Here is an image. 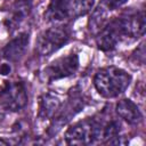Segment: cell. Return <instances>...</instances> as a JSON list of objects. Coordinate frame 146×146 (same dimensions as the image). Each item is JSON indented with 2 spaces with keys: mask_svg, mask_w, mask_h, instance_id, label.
<instances>
[{
  "mask_svg": "<svg viewBox=\"0 0 146 146\" xmlns=\"http://www.w3.org/2000/svg\"><path fill=\"white\" fill-rule=\"evenodd\" d=\"M132 81L131 74L122 67L110 65L99 68L92 79L97 94L106 99H113L122 95Z\"/></svg>",
  "mask_w": 146,
  "mask_h": 146,
  "instance_id": "cell-1",
  "label": "cell"
},
{
  "mask_svg": "<svg viewBox=\"0 0 146 146\" xmlns=\"http://www.w3.org/2000/svg\"><path fill=\"white\" fill-rule=\"evenodd\" d=\"M103 114L82 119L68 125L64 133L67 145H92L103 143Z\"/></svg>",
  "mask_w": 146,
  "mask_h": 146,
  "instance_id": "cell-2",
  "label": "cell"
},
{
  "mask_svg": "<svg viewBox=\"0 0 146 146\" xmlns=\"http://www.w3.org/2000/svg\"><path fill=\"white\" fill-rule=\"evenodd\" d=\"M72 30L66 23H55V25L41 31L36 39L34 50L41 57H48L63 48L71 39Z\"/></svg>",
  "mask_w": 146,
  "mask_h": 146,
  "instance_id": "cell-3",
  "label": "cell"
},
{
  "mask_svg": "<svg viewBox=\"0 0 146 146\" xmlns=\"http://www.w3.org/2000/svg\"><path fill=\"white\" fill-rule=\"evenodd\" d=\"M86 103L87 100L82 94V90L78 86L72 88L68 91L67 99L64 103H62L58 112L50 120V124L47 130L48 136H56L62 130V128L68 124L71 120L84 108Z\"/></svg>",
  "mask_w": 146,
  "mask_h": 146,
  "instance_id": "cell-4",
  "label": "cell"
},
{
  "mask_svg": "<svg viewBox=\"0 0 146 146\" xmlns=\"http://www.w3.org/2000/svg\"><path fill=\"white\" fill-rule=\"evenodd\" d=\"M128 39L122 15L108 19L95 35L96 46L103 52H111L115 50L122 41Z\"/></svg>",
  "mask_w": 146,
  "mask_h": 146,
  "instance_id": "cell-5",
  "label": "cell"
},
{
  "mask_svg": "<svg viewBox=\"0 0 146 146\" xmlns=\"http://www.w3.org/2000/svg\"><path fill=\"white\" fill-rule=\"evenodd\" d=\"M80 67V58L76 52H70L51 60L41 71V79L51 83L74 75Z\"/></svg>",
  "mask_w": 146,
  "mask_h": 146,
  "instance_id": "cell-6",
  "label": "cell"
},
{
  "mask_svg": "<svg viewBox=\"0 0 146 146\" xmlns=\"http://www.w3.org/2000/svg\"><path fill=\"white\" fill-rule=\"evenodd\" d=\"M29 95L23 81H5L0 86V106L8 112H18L26 107Z\"/></svg>",
  "mask_w": 146,
  "mask_h": 146,
  "instance_id": "cell-7",
  "label": "cell"
},
{
  "mask_svg": "<svg viewBox=\"0 0 146 146\" xmlns=\"http://www.w3.org/2000/svg\"><path fill=\"white\" fill-rule=\"evenodd\" d=\"M30 43V33L21 32L14 38H11L1 49V56L8 63H17L19 62L29 47Z\"/></svg>",
  "mask_w": 146,
  "mask_h": 146,
  "instance_id": "cell-8",
  "label": "cell"
},
{
  "mask_svg": "<svg viewBox=\"0 0 146 146\" xmlns=\"http://www.w3.org/2000/svg\"><path fill=\"white\" fill-rule=\"evenodd\" d=\"M32 2L31 0H15L8 10V15L5 19V25L9 32H14L25 22L31 15Z\"/></svg>",
  "mask_w": 146,
  "mask_h": 146,
  "instance_id": "cell-9",
  "label": "cell"
},
{
  "mask_svg": "<svg viewBox=\"0 0 146 146\" xmlns=\"http://www.w3.org/2000/svg\"><path fill=\"white\" fill-rule=\"evenodd\" d=\"M116 115L130 125H138L144 120V114L140 107L131 99L123 98L115 104Z\"/></svg>",
  "mask_w": 146,
  "mask_h": 146,
  "instance_id": "cell-10",
  "label": "cell"
},
{
  "mask_svg": "<svg viewBox=\"0 0 146 146\" xmlns=\"http://www.w3.org/2000/svg\"><path fill=\"white\" fill-rule=\"evenodd\" d=\"M122 17L124 21L129 40H137L144 36L145 30H146V18H145L144 9L124 13L122 14Z\"/></svg>",
  "mask_w": 146,
  "mask_h": 146,
  "instance_id": "cell-11",
  "label": "cell"
},
{
  "mask_svg": "<svg viewBox=\"0 0 146 146\" xmlns=\"http://www.w3.org/2000/svg\"><path fill=\"white\" fill-rule=\"evenodd\" d=\"M60 105H62V100L59 99V97L49 92H44L40 95L38 102V117L43 121L46 120L50 121L58 112Z\"/></svg>",
  "mask_w": 146,
  "mask_h": 146,
  "instance_id": "cell-12",
  "label": "cell"
},
{
  "mask_svg": "<svg viewBox=\"0 0 146 146\" xmlns=\"http://www.w3.org/2000/svg\"><path fill=\"white\" fill-rule=\"evenodd\" d=\"M70 0H49L43 14L44 21L49 23H60L68 18Z\"/></svg>",
  "mask_w": 146,
  "mask_h": 146,
  "instance_id": "cell-13",
  "label": "cell"
},
{
  "mask_svg": "<svg viewBox=\"0 0 146 146\" xmlns=\"http://www.w3.org/2000/svg\"><path fill=\"white\" fill-rule=\"evenodd\" d=\"M95 0H70L68 18H79L90 14L94 9Z\"/></svg>",
  "mask_w": 146,
  "mask_h": 146,
  "instance_id": "cell-14",
  "label": "cell"
},
{
  "mask_svg": "<svg viewBox=\"0 0 146 146\" xmlns=\"http://www.w3.org/2000/svg\"><path fill=\"white\" fill-rule=\"evenodd\" d=\"M107 11L103 9L99 5L90 11V18L88 21V30L96 35V33L105 25L107 19Z\"/></svg>",
  "mask_w": 146,
  "mask_h": 146,
  "instance_id": "cell-15",
  "label": "cell"
},
{
  "mask_svg": "<svg viewBox=\"0 0 146 146\" xmlns=\"http://www.w3.org/2000/svg\"><path fill=\"white\" fill-rule=\"evenodd\" d=\"M127 2H128V0H100V2L98 5L103 9H105L107 13H111L116 9H120Z\"/></svg>",
  "mask_w": 146,
  "mask_h": 146,
  "instance_id": "cell-16",
  "label": "cell"
},
{
  "mask_svg": "<svg viewBox=\"0 0 146 146\" xmlns=\"http://www.w3.org/2000/svg\"><path fill=\"white\" fill-rule=\"evenodd\" d=\"M132 58L136 63L144 65L145 64V42L143 41L132 52Z\"/></svg>",
  "mask_w": 146,
  "mask_h": 146,
  "instance_id": "cell-17",
  "label": "cell"
},
{
  "mask_svg": "<svg viewBox=\"0 0 146 146\" xmlns=\"http://www.w3.org/2000/svg\"><path fill=\"white\" fill-rule=\"evenodd\" d=\"M0 145H9V141H7V140L0 138Z\"/></svg>",
  "mask_w": 146,
  "mask_h": 146,
  "instance_id": "cell-18",
  "label": "cell"
}]
</instances>
